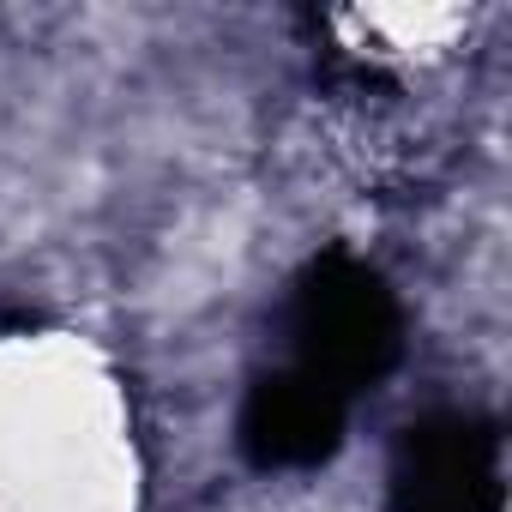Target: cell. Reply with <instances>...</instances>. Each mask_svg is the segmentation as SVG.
I'll use <instances>...</instances> for the list:
<instances>
[{"mask_svg":"<svg viewBox=\"0 0 512 512\" xmlns=\"http://www.w3.org/2000/svg\"><path fill=\"white\" fill-rule=\"evenodd\" d=\"M488 488H494L488 482V446L464 422H446V428L416 440L410 476H404L410 512H476L488 500Z\"/></svg>","mask_w":512,"mask_h":512,"instance_id":"obj_2","label":"cell"},{"mask_svg":"<svg viewBox=\"0 0 512 512\" xmlns=\"http://www.w3.org/2000/svg\"><path fill=\"white\" fill-rule=\"evenodd\" d=\"M338 392H326L320 380L308 374H290V380H272L253 392V410H247V446L260 452L266 464H296V458H320L338 434Z\"/></svg>","mask_w":512,"mask_h":512,"instance_id":"obj_1","label":"cell"}]
</instances>
